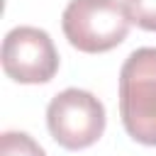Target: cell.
Here are the masks:
<instances>
[{
	"mask_svg": "<svg viewBox=\"0 0 156 156\" xmlns=\"http://www.w3.org/2000/svg\"><path fill=\"white\" fill-rule=\"evenodd\" d=\"M68 44L83 54H102L119 46L132 27L124 0H71L61 17Z\"/></svg>",
	"mask_w": 156,
	"mask_h": 156,
	"instance_id": "2",
	"label": "cell"
},
{
	"mask_svg": "<svg viewBox=\"0 0 156 156\" xmlns=\"http://www.w3.org/2000/svg\"><path fill=\"white\" fill-rule=\"evenodd\" d=\"M2 71L17 83H49L58 71V51L39 27H15L2 39Z\"/></svg>",
	"mask_w": 156,
	"mask_h": 156,
	"instance_id": "4",
	"label": "cell"
},
{
	"mask_svg": "<svg viewBox=\"0 0 156 156\" xmlns=\"http://www.w3.org/2000/svg\"><path fill=\"white\" fill-rule=\"evenodd\" d=\"M46 127L56 144L68 151L93 146L105 132V105L88 90L66 88L46 107Z\"/></svg>",
	"mask_w": 156,
	"mask_h": 156,
	"instance_id": "3",
	"label": "cell"
},
{
	"mask_svg": "<svg viewBox=\"0 0 156 156\" xmlns=\"http://www.w3.org/2000/svg\"><path fill=\"white\" fill-rule=\"evenodd\" d=\"M0 156H46V151L27 132H5L0 136Z\"/></svg>",
	"mask_w": 156,
	"mask_h": 156,
	"instance_id": "5",
	"label": "cell"
},
{
	"mask_svg": "<svg viewBox=\"0 0 156 156\" xmlns=\"http://www.w3.org/2000/svg\"><path fill=\"white\" fill-rule=\"evenodd\" d=\"M119 117L127 134L156 146V49L141 46L127 56L119 71Z\"/></svg>",
	"mask_w": 156,
	"mask_h": 156,
	"instance_id": "1",
	"label": "cell"
},
{
	"mask_svg": "<svg viewBox=\"0 0 156 156\" xmlns=\"http://www.w3.org/2000/svg\"><path fill=\"white\" fill-rule=\"evenodd\" d=\"M124 5L136 27L156 32V0H124Z\"/></svg>",
	"mask_w": 156,
	"mask_h": 156,
	"instance_id": "6",
	"label": "cell"
}]
</instances>
